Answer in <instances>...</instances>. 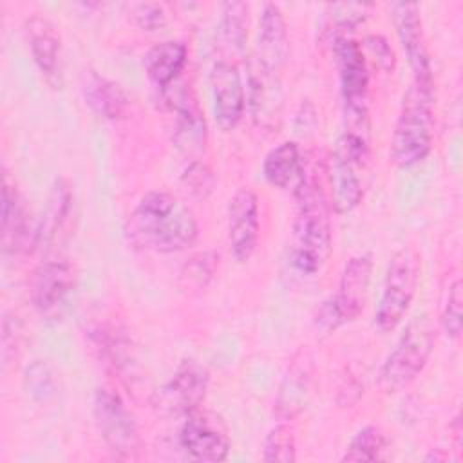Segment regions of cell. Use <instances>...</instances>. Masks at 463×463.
<instances>
[{
    "instance_id": "1",
    "label": "cell",
    "mask_w": 463,
    "mask_h": 463,
    "mask_svg": "<svg viewBox=\"0 0 463 463\" xmlns=\"http://www.w3.org/2000/svg\"><path fill=\"white\" fill-rule=\"evenodd\" d=\"M199 226L194 212L168 192L145 194L128 213L125 235L139 250L174 253L192 246Z\"/></svg>"
},
{
    "instance_id": "2",
    "label": "cell",
    "mask_w": 463,
    "mask_h": 463,
    "mask_svg": "<svg viewBox=\"0 0 463 463\" xmlns=\"http://www.w3.org/2000/svg\"><path fill=\"white\" fill-rule=\"evenodd\" d=\"M295 192L298 208L293 221L289 262L298 273L315 275L326 266L333 250L329 204L320 184L306 177Z\"/></svg>"
},
{
    "instance_id": "3",
    "label": "cell",
    "mask_w": 463,
    "mask_h": 463,
    "mask_svg": "<svg viewBox=\"0 0 463 463\" xmlns=\"http://www.w3.org/2000/svg\"><path fill=\"white\" fill-rule=\"evenodd\" d=\"M434 139V87L432 83L412 81L402 103L400 116L394 125L391 157L409 168L423 161Z\"/></svg>"
},
{
    "instance_id": "4",
    "label": "cell",
    "mask_w": 463,
    "mask_h": 463,
    "mask_svg": "<svg viewBox=\"0 0 463 463\" xmlns=\"http://www.w3.org/2000/svg\"><path fill=\"white\" fill-rule=\"evenodd\" d=\"M369 157V136L344 130L329 159L331 204L338 213L353 212L364 197L362 172Z\"/></svg>"
},
{
    "instance_id": "5",
    "label": "cell",
    "mask_w": 463,
    "mask_h": 463,
    "mask_svg": "<svg viewBox=\"0 0 463 463\" xmlns=\"http://www.w3.org/2000/svg\"><path fill=\"white\" fill-rule=\"evenodd\" d=\"M434 342V327L429 317L414 318L382 367V387L387 392H398L412 383L427 365Z\"/></svg>"
},
{
    "instance_id": "6",
    "label": "cell",
    "mask_w": 463,
    "mask_h": 463,
    "mask_svg": "<svg viewBox=\"0 0 463 463\" xmlns=\"http://www.w3.org/2000/svg\"><path fill=\"white\" fill-rule=\"evenodd\" d=\"M420 268V257L409 246L391 257L374 313V324L380 331H392L403 320L418 288Z\"/></svg>"
},
{
    "instance_id": "7",
    "label": "cell",
    "mask_w": 463,
    "mask_h": 463,
    "mask_svg": "<svg viewBox=\"0 0 463 463\" xmlns=\"http://www.w3.org/2000/svg\"><path fill=\"white\" fill-rule=\"evenodd\" d=\"M94 421L109 450L118 458H132L139 447V432L132 412L118 392L96 389L92 400Z\"/></svg>"
},
{
    "instance_id": "8",
    "label": "cell",
    "mask_w": 463,
    "mask_h": 463,
    "mask_svg": "<svg viewBox=\"0 0 463 463\" xmlns=\"http://www.w3.org/2000/svg\"><path fill=\"white\" fill-rule=\"evenodd\" d=\"M181 449L197 461H224L230 438L222 421L210 412H190L179 429Z\"/></svg>"
},
{
    "instance_id": "9",
    "label": "cell",
    "mask_w": 463,
    "mask_h": 463,
    "mask_svg": "<svg viewBox=\"0 0 463 463\" xmlns=\"http://www.w3.org/2000/svg\"><path fill=\"white\" fill-rule=\"evenodd\" d=\"M259 241V199L253 190L239 188L228 203V244L237 262L253 255Z\"/></svg>"
},
{
    "instance_id": "10",
    "label": "cell",
    "mask_w": 463,
    "mask_h": 463,
    "mask_svg": "<svg viewBox=\"0 0 463 463\" xmlns=\"http://www.w3.org/2000/svg\"><path fill=\"white\" fill-rule=\"evenodd\" d=\"M213 116L222 130L239 125L246 107V94L239 67L230 60H219L210 72Z\"/></svg>"
},
{
    "instance_id": "11",
    "label": "cell",
    "mask_w": 463,
    "mask_h": 463,
    "mask_svg": "<svg viewBox=\"0 0 463 463\" xmlns=\"http://www.w3.org/2000/svg\"><path fill=\"white\" fill-rule=\"evenodd\" d=\"M391 13H392L391 16H392L400 43L412 69L414 81L432 83L430 56H429L418 5L411 2H396L391 5Z\"/></svg>"
},
{
    "instance_id": "12",
    "label": "cell",
    "mask_w": 463,
    "mask_h": 463,
    "mask_svg": "<svg viewBox=\"0 0 463 463\" xmlns=\"http://www.w3.org/2000/svg\"><path fill=\"white\" fill-rule=\"evenodd\" d=\"M333 51L336 56L340 89L345 109H367V61L362 45L349 36L333 38Z\"/></svg>"
},
{
    "instance_id": "13",
    "label": "cell",
    "mask_w": 463,
    "mask_h": 463,
    "mask_svg": "<svg viewBox=\"0 0 463 463\" xmlns=\"http://www.w3.org/2000/svg\"><path fill=\"white\" fill-rule=\"evenodd\" d=\"M208 371L195 360H183L174 376L161 389V405L174 414H190L197 411L206 396Z\"/></svg>"
},
{
    "instance_id": "14",
    "label": "cell",
    "mask_w": 463,
    "mask_h": 463,
    "mask_svg": "<svg viewBox=\"0 0 463 463\" xmlns=\"http://www.w3.org/2000/svg\"><path fill=\"white\" fill-rule=\"evenodd\" d=\"M76 275L71 262L51 259L42 262L31 282V297L34 307L42 315H54L74 289Z\"/></svg>"
},
{
    "instance_id": "15",
    "label": "cell",
    "mask_w": 463,
    "mask_h": 463,
    "mask_svg": "<svg viewBox=\"0 0 463 463\" xmlns=\"http://www.w3.org/2000/svg\"><path fill=\"white\" fill-rule=\"evenodd\" d=\"M38 246V224L16 188L4 177L2 186V248L4 253L29 251Z\"/></svg>"
},
{
    "instance_id": "16",
    "label": "cell",
    "mask_w": 463,
    "mask_h": 463,
    "mask_svg": "<svg viewBox=\"0 0 463 463\" xmlns=\"http://www.w3.org/2000/svg\"><path fill=\"white\" fill-rule=\"evenodd\" d=\"M24 31L36 67L52 89H60L63 83V58L56 27L45 16L33 14L25 20Z\"/></svg>"
},
{
    "instance_id": "17",
    "label": "cell",
    "mask_w": 463,
    "mask_h": 463,
    "mask_svg": "<svg viewBox=\"0 0 463 463\" xmlns=\"http://www.w3.org/2000/svg\"><path fill=\"white\" fill-rule=\"evenodd\" d=\"M248 92H250V110L253 121L262 128H275L280 123L282 112V87L277 72L268 71L257 60L250 67L248 76Z\"/></svg>"
},
{
    "instance_id": "18",
    "label": "cell",
    "mask_w": 463,
    "mask_h": 463,
    "mask_svg": "<svg viewBox=\"0 0 463 463\" xmlns=\"http://www.w3.org/2000/svg\"><path fill=\"white\" fill-rule=\"evenodd\" d=\"M289 56V36L284 14L279 5L264 4L257 33V61L271 72L286 65Z\"/></svg>"
},
{
    "instance_id": "19",
    "label": "cell",
    "mask_w": 463,
    "mask_h": 463,
    "mask_svg": "<svg viewBox=\"0 0 463 463\" xmlns=\"http://www.w3.org/2000/svg\"><path fill=\"white\" fill-rule=\"evenodd\" d=\"M371 271L373 260L369 255H354L345 262L340 275L338 291L333 295L344 322L354 320L365 307Z\"/></svg>"
},
{
    "instance_id": "20",
    "label": "cell",
    "mask_w": 463,
    "mask_h": 463,
    "mask_svg": "<svg viewBox=\"0 0 463 463\" xmlns=\"http://www.w3.org/2000/svg\"><path fill=\"white\" fill-rule=\"evenodd\" d=\"M172 109L175 110L174 121V145L184 157L197 161L206 145V123L195 105V101L186 94L179 92L174 98Z\"/></svg>"
},
{
    "instance_id": "21",
    "label": "cell",
    "mask_w": 463,
    "mask_h": 463,
    "mask_svg": "<svg viewBox=\"0 0 463 463\" xmlns=\"http://www.w3.org/2000/svg\"><path fill=\"white\" fill-rule=\"evenodd\" d=\"M184 63L186 47L177 40H165L152 45L143 60V67L150 83L159 90H166L177 80L184 69Z\"/></svg>"
},
{
    "instance_id": "22",
    "label": "cell",
    "mask_w": 463,
    "mask_h": 463,
    "mask_svg": "<svg viewBox=\"0 0 463 463\" xmlns=\"http://www.w3.org/2000/svg\"><path fill=\"white\" fill-rule=\"evenodd\" d=\"M262 174L275 188L297 190L306 177L298 145L295 141H284L271 148L264 157Z\"/></svg>"
},
{
    "instance_id": "23",
    "label": "cell",
    "mask_w": 463,
    "mask_h": 463,
    "mask_svg": "<svg viewBox=\"0 0 463 463\" xmlns=\"http://www.w3.org/2000/svg\"><path fill=\"white\" fill-rule=\"evenodd\" d=\"M81 92L85 103L90 107L94 114L105 119H118L125 114L128 99L125 90L112 80L98 74L89 72L83 78Z\"/></svg>"
},
{
    "instance_id": "24",
    "label": "cell",
    "mask_w": 463,
    "mask_h": 463,
    "mask_svg": "<svg viewBox=\"0 0 463 463\" xmlns=\"http://www.w3.org/2000/svg\"><path fill=\"white\" fill-rule=\"evenodd\" d=\"M72 190L71 184L65 179H58L49 194L47 208L38 222V246L43 250H49L56 237L61 233L65 222L69 221L71 210H72Z\"/></svg>"
},
{
    "instance_id": "25",
    "label": "cell",
    "mask_w": 463,
    "mask_h": 463,
    "mask_svg": "<svg viewBox=\"0 0 463 463\" xmlns=\"http://www.w3.org/2000/svg\"><path fill=\"white\" fill-rule=\"evenodd\" d=\"M221 43L232 51V54H241L248 38V7L242 2H226L221 7L219 22Z\"/></svg>"
},
{
    "instance_id": "26",
    "label": "cell",
    "mask_w": 463,
    "mask_h": 463,
    "mask_svg": "<svg viewBox=\"0 0 463 463\" xmlns=\"http://www.w3.org/2000/svg\"><path fill=\"white\" fill-rule=\"evenodd\" d=\"M387 447L385 434L376 425L362 427L349 441L342 461H376Z\"/></svg>"
},
{
    "instance_id": "27",
    "label": "cell",
    "mask_w": 463,
    "mask_h": 463,
    "mask_svg": "<svg viewBox=\"0 0 463 463\" xmlns=\"http://www.w3.org/2000/svg\"><path fill=\"white\" fill-rule=\"evenodd\" d=\"M307 369L304 365L295 364L286 374L277 398V407L282 416H293L304 407L307 398Z\"/></svg>"
},
{
    "instance_id": "28",
    "label": "cell",
    "mask_w": 463,
    "mask_h": 463,
    "mask_svg": "<svg viewBox=\"0 0 463 463\" xmlns=\"http://www.w3.org/2000/svg\"><path fill=\"white\" fill-rule=\"evenodd\" d=\"M24 382H25L27 392L38 402H49L58 392V380H56L51 365L45 364L43 360H34L25 369Z\"/></svg>"
},
{
    "instance_id": "29",
    "label": "cell",
    "mask_w": 463,
    "mask_h": 463,
    "mask_svg": "<svg viewBox=\"0 0 463 463\" xmlns=\"http://www.w3.org/2000/svg\"><path fill=\"white\" fill-rule=\"evenodd\" d=\"M264 461H279V463H293L297 459L295 436L289 425L279 423L275 425L266 439H264Z\"/></svg>"
},
{
    "instance_id": "30",
    "label": "cell",
    "mask_w": 463,
    "mask_h": 463,
    "mask_svg": "<svg viewBox=\"0 0 463 463\" xmlns=\"http://www.w3.org/2000/svg\"><path fill=\"white\" fill-rule=\"evenodd\" d=\"M461 280L456 277L447 291V298L441 309V327L450 338H458L461 333Z\"/></svg>"
},
{
    "instance_id": "31",
    "label": "cell",
    "mask_w": 463,
    "mask_h": 463,
    "mask_svg": "<svg viewBox=\"0 0 463 463\" xmlns=\"http://www.w3.org/2000/svg\"><path fill=\"white\" fill-rule=\"evenodd\" d=\"M329 20L331 25L335 27V38L336 36H347L345 31H353L360 22L367 18V11L371 5L367 4H335L329 5Z\"/></svg>"
},
{
    "instance_id": "32",
    "label": "cell",
    "mask_w": 463,
    "mask_h": 463,
    "mask_svg": "<svg viewBox=\"0 0 463 463\" xmlns=\"http://www.w3.org/2000/svg\"><path fill=\"white\" fill-rule=\"evenodd\" d=\"M181 179H183L184 188L195 197L204 199L213 188V175H212L210 168L199 161L188 163Z\"/></svg>"
},
{
    "instance_id": "33",
    "label": "cell",
    "mask_w": 463,
    "mask_h": 463,
    "mask_svg": "<svg viewBox=\"0 0 463 463\" xmlns=\"http://www.w3.org/2000/svg\"><path fill=\"white\" fill-rule=\"evenodd\" d=\"M132 16L143 31H157L166 24L163 5L152 2H141L132 5Z\"/></svg>"
},
{
    "instance_id": "34",
    "label": "cell",
    "mask_w": 463,
    "mask_h": 463,
    "mask_svg": "<svg viewBox=\"0 0 463 463\" xmlns=\"http://www.w3.org/2000/svg\"><path fill=\"white\" fill-rule=\"evenodd\" d=\"M342 324H344V318H342V315H340L333 297L326 298L318 306V309L315 313V327H317V331H320L322 335H329L335 329H338Z\"/></svg>"
},
{
    "instance_id": "35",
    "label": "cell",
    "mask_w": 463,
    "mask_h": 463,
    "mask_svg": "<svg viewBox=\"0 0 463 463\" xmlns=\"http://www.w3.org/2000/svg\"><path fill=\"white\" fill-rule=\"evenodd\" d=\"M215 260H219V257L213 255L212 251L194 257L192 262L188 264V279L195 280L197 286H204L206 280L212 279V275L215 271V264H217Z\"/></svg>"
},
{
    "instance_id": "36",
    "label": "cell",
    "mask_w": 463,
    "mask_h": 463,
    "mask_svg": "<svg viewBox=\"0 0 463 463\" xmlns=\"http://www.w3.org/2000/svg\"><path fill=\"white\" fill-rule=\"evenodd\" d=\"M365 47L373 52L374 61H376L383 71H391V69H392L394 56H392V51H391L389 43H387L382 36H367V38H365Z\"/></svg>"
}]
</instances>
